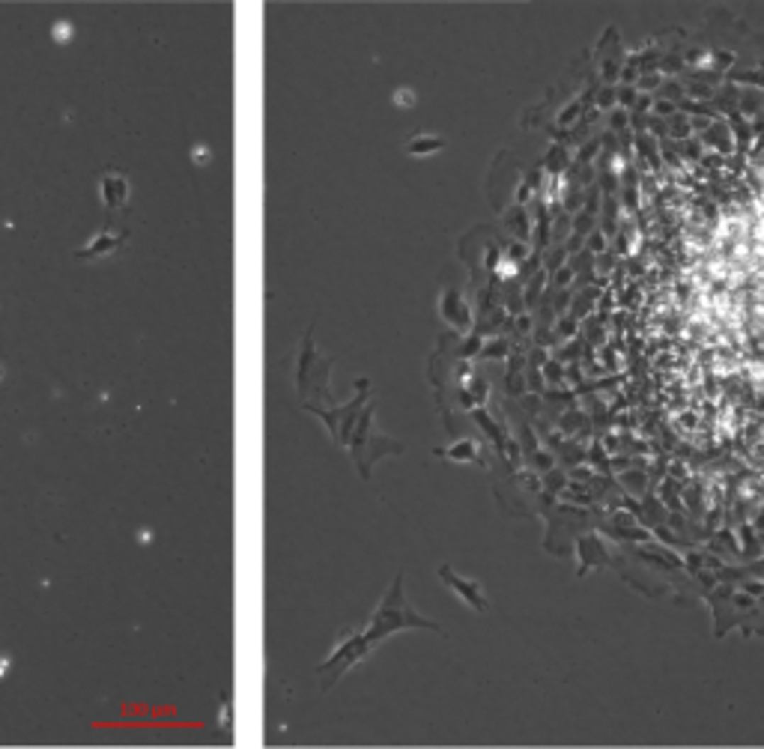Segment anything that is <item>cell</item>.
<instances>
[{
    "mask_svg": "<svg viewBox=\"0 0 764 749\" xmlns=\"http://www.w3.org/2000/svg\"><path fill=\"white\" fill-rule=\"evenodd\" d=\"M645 81L561 167V433L666 540L764 570V66Z\"/></svg>",
    "mask_w": 764,
    "mask_h": 749,
    "instance_id": "1",
    "label": "cell"
}]
</instances>
